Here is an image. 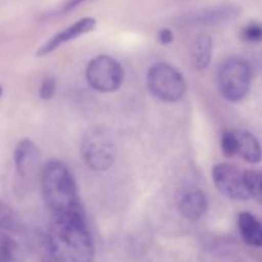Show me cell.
I'll return each mask as SVG.
<instances>
[{"instance_id": "cell-1", "label": "cell", "mask_w": 262, "mask_h": 262, "mask_svg": "<svg viewBox=\"0 0 262 262\" xmlns=\"http://www.w3.org/2000/svg\"><path fill=\"white\" fill-rule=\"evenodd\" d=\"M48 248L54 262H94L95 246L84 212L53 216Z\"/></svg>"}, {"instance_id": "cell-2", "label": "cell", "mask_w": 262, "mask_h": 262, "mask_svg": "<svg viewBox=\"0 0 262 262\" xmlns=\"http://www.w3.org/2000/svg\"><path fill=\"white\" fill-rule=\"evenodd\" d=\"M41 187L45 204L53 216L83 212L76 182L61 161L50 160L46 163L41 176Z\"/></svg>"}, {"instance_id": "cell-3", "label": "cell", "mask_w": 262, "mask_h": 262, "mask_svg": "<svg viewBox=\"0 0 262 262\" xmlns=\"http://www.w3.org/2000/svg\"><path fill=\"white\" fill-rule=\"evenodd\" d=\"M220 92L227 100L238 102L248 95L252 83V68L242 58H230L220 66L217 73Z\"/></svg>"}, {"instance_id": "cell-4", "label": "cell", "mask_w": 262, "mask_h": 262, "mask_svg": "<svg viewBox=\"0 0 262 262\" xmlns=\"http://www.w3.org/2000/svg\"><path fill=\"white\" fill-rule=\"evenodd\" d=\"M81 152L86 165L95 171L112 168L117 158L114 141L110 133L101 127H94L84 133Z\"/></svg>"}, {"instance_id": "cell-5", "label": "cell", "mask_w": 262, "mask_h": 262, "mask_svg": "<svg viewBox=\"0 0 262 262\" xmlns=\"http://www.w3.org/2000/svg\"><path fill=\"white\" fill-rule=\"evenodd\" d=\"M147 87L156 99L177 102L186 92V81L176 67L168 63H156L147 73Z\"/></svg>"}, {"instance_id": "cell-6", "label": "cell", "mask_w": 262, "mask_h": 262, "mask_svg": "<svg viewBox=\"0 0 262 262\" xmlns=\"http://www.w3.org/2000/svg\"><path fill=\"white\" fill-rule=\"evenodd\" d=\"M124 71L118 60L107 55H99L87 66L86 78L90 86L99 92H114L122 86Z\"/></svg>"}, {"instance_id": "cell-7", "label": "cell", "mask_w": 262, "mask_h": 262, "mask_svg": "<svg viewBox=\"0 0 262 262\" xmlns=\"http://www.w3.org/2000/svg\"><path fill=\"white\" fill-rule=\"evenodd\" d=\"M212 181L222 194L235 201L251 199L245 179V171L232 164L220 163L212 169Z\"/></svg>"}, {"instance_id": "cell-8", "label": "cell", "mask_w": 262, "mask_h": 262, "mask_svg": "<svg viewBox=\"0 0 262 262\" xmlns=\"http://www.w3.org/2000/svg\"><path fill=\"white\" fill-rule=\"evenodd\" d=\"M238 15H239V8L233 4H222L184 14L179 19V25L188 26V27L224 25L235 19Z\"/></svg>"}, {"instance_id": "cell-9", "label": "cell", "mask_w": 262, "mask_h": 262, "mask_svg": "<svg viewBox=\"0 0 262 262\" xmlns=\"http://www.w3.org/2000/svg\"><path fill=\"white\" fill-rule=\"evenodd\" d=\"M15 171L25 182L32 181L40 166V150L28 138L19 141L14 150Z\"/></svg>"}, {"instance_id": "cell-10", "label": "cell", "mask_w": 262, "mask_h": 262, "mask_svg": "<svg viewBox=\"0 0 262 262\" xmlns=\"http://www.w3.org/2000/svg\"><path fill=\"white\" fill-rule=\"evenodd\" d=\"M96 27V19L92 17H86L82 18V19L77 20L76 23H73L72 26L67 27L66 30L60 31L56 35H54L53 37L49 38L42 46L37 50L36 55L37 56H45L51 54L53 51H55L59 46H61L63 43L69 42V41L74 40V38L79 37V36L84 35L87 32H91L94 28Z\"/></svg>"}, {"instance_id": "cell-11", "label": "cell", "mask_w": 262, "mask_h": 262, "mask_svg": "<svg viewBox=\"0 0 262 262\" xmlns=\"http://www.w3.org/2000/svg\"><path fill=\"white\" fill-rule=\"evenodd\" d=\"M207 210V199L199 188H192L184 192L179 202V211L188 220H199Z\"/></svg>"}, {"instance_id": "cell-12", "label": "cell", "mask_w": 262, "mask_h": 262, "mask_svg": "<svg viewBox=\"0 0 262 262\" xmlns=\"http://www.w3.org/2000/svg\"><path fill=\"white\" fill-rule=\"evenodd\" d=\"M237 140V155L251 164L262 160V147L257 138L247 130H234Z\"/></svg>"}, {"instance_id": "cell-13", "label": "cell", "mask_w": 262, "mask_h": 262, "mask_svg": "<svg viewBox=\"0 0 262 262\" xmlns=\"http://www.w3.org/2000/svg\"><path fill=\"white\" fill-rule=\"evenodd\" d=\"M238 228L243 241L251 247H262V224L250 212H241Z\"/></svg>"}, {"instance_id": "cell-14", "label": "cell", "mask_w": 262, "mask_h": 262, "mask_svg": "<svg viewBox=\"0 0 262 262\" xmlns=\"http://www.w3.org/2000/svg\"><path fill=\"white\" fill-rule=\"evenodd\" d=\"M212 56V38L206 33H201L194 40L192 48V61L194 68L204 71L209 67Z\"/></svg>"}, {"instance_id": "cell-15", "label": "cell", "mask_w": 262, "mask_h": 262, "mask_svg": "<svg viewBox=\"0 0 262 262\" xmlns=\"http://www.w3.org/2000/svg\"><path fill=\"white\" fill-rule=\"evenodd\" d=\"M23 223L15 210L0 200V229L10 233L20 232Z\"/></svg>"}, {"instance_id": "cell-16", "label": "cell", "mask_w": 262, "mask_h": 262, "mask_svg": "<svg viewBox=\"0 0 262 262\" xmlns=\"http://www.w3.org/2000/svg\"><path fill=\"white\" fill-rule=\"evenodd\" d=\"M0 262H19L17 242L4 232H0Z\"/></svg>"}, {"instance_id": "cell-17", "label": "cell", "mask_w": 262, "mask_h": 262, "mask_svg": "<svg viewBox=\"0 0 262 262\" xmlns=\"http://www.w3.org/2000/svg\"><path fill=\"white\" fill-rule=\"evenodd\" d=\"M245 179L250 196L262 205V170H246Z\"/></svg>"}, {"instance_id": "cell-18", "label": "cell", "mask_w": 262, "mask_h": 262, "mask_svg": "<svg viewBox=\"0 0 262 262\" xmlns=\"http://www.w3.org/2000/svg\"><path fill=\"white\" fill-rule=\"evenodd\" d=\"M222 150L227 158L237 155V140L234 130H225L222 136Z\"/></svg>"}, {"instance_id": "cell-19", "label": "cell", "mask_w": 262, "mask_h": 262, "mask_svg": "<svg viewBox=\"0 0 262 262\" xmlns=\"http://www.w3.org/2000/svg\"><path fill=\"white\" fill-rule=\"evenodd\" d=\"M242 38L246 42L257 43L262 41V25L261 23H250L242 30Z\"/></svg>"}, {"instance_id": "cell-20", "label": "cell", "mask_w": 262, "mask_h": 262, "mask_svg": "<svg viewBox=\"0 0 262 262\" xmlns=\"http://www.w3.org/2000/svg\"><path fill=\"white\" fill-rule=\"evenodd\" d=\"M56 91V79L54 77H49L42 81L40 86V97L42 100H50L53 99V96L55 95Z\"/></svg>"}, {"instance_id": "cell-21", "label": "cell", "mask_w": 262, "mask_h": 262, "mask_svg": "<svg viewBox=\"0 0 262 262\" xmlns=\"http://www.w3.org/2000/svg\"><path fill=\"white\" fill-rule=\"evenodd\" d=\"M84 2H87V0H68V2H66L63 5H61V8L59 9L58 13H60V14H66V13L72 12V10L76 9L77 7L83 4Z\"/></svg>"}, {"instance_id": "cell-22", "label": "cell", "mask_w": 262, "mask_h": 262, "mask_svg": "<svg viewBox=\"0 0 262 262\" xmlns=\"http://www.w3.org/2000/svg\"><path fill=\"white\" fill-rule=\"evenodd\" d=\"M158 38L163 45H169V43L173 42L174 35L171 32V30H169V28H163V30L159 31Z\"/></svg>"}, {"instance_id": "cell-23", "label": "cell", "mask_w": 262, "mask_h": 262, "mask_svg": "<svg viewBox=\"0 0 262 262\" xmlns=\"http://www.w3.org/2000/svg\"><path fill=\"white\" fill-rule=\"evenodd\" d=\"M2 95H3V87L0 86V97H2Z\"/></svg>"}]
</instances>
